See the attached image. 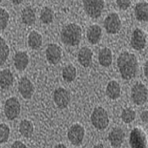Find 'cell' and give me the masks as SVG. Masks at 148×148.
<instances>
[{
  "label": "cell",
  "mask_w": 148,
  "mask_h": 148,
  "mask_svg": "<svg viewBox=\"0 0 148 148\" xmlns=\"http://www.w3.org/2000/svg\"><path fill=\"white\" fill-rule=\"evenodd\" d=\"M148 61H146L145 64L144 66V75L147 78V79H148Z\"/></svg>",
  "instance_id": "836d02e7"
},
{
  "label": "cell",
  "mask_w": 148,
  "mask_h": 148,
  "mask_svg": "<svg viewBox=\"0 0 148 148\" xmlns=\"http://www.w3.org/2000/svg\"><path fill=\"white\" fill-rule=\"evenodd\" d=\"M27 43L29 47L33 50H38L42 46V36L37 31L33 30L28 36Z\"/></svg>",
  "instance_id": "ffe728a7"
},
{
  "label": "cell",
  "mask_w": 148,
  "mask_h": 148,
  "mask_svg": "<svg viewBox=\"0 0 148 148\" xmlns=\"http://www.w3.org/2000/svg\"><path fill=\"white\" fill-rule=\"evenodd\" d=\"M136 19L141 22L148 21V3L146 2L138 3L134 8Z\"/></svg>",
  "instance_id": "ac0fdd59"
},
{
  "label": "cell",
  "mask_w": 148,
  "mask_h": 148,
  "mask_svg": "<svg viewBox=\"0 0 148 148\" xmlns=\"http://www.w3.org/2000/svg\"><path fill=\"white\" fill-rule=\"evenodd\" d=\"M148 94L147 88L141 82H136L131 88V98L137 106H142L147 102Z\"/></svg>",
  "instance_id": "5b68a950"
},
{
  "label": "cell",
  "mask_w": 148,
  "mask_h": 148,
  "mask_svg": "<svg viewBox=\"0 0 148 148\" xmlns=\"http://www.w3.org/2000/svg\"><path fill=\"white\" fill-rule=\"evenodd\" d=\"M21 110V104L16 97H11L6 101L4 111L5 116L8 120L13 121L18 118Z\"/></svg>",
  "instance_id": "8992f818"
},
{
  "label": "cell",
  "mask_w": 148,
  "mask_h": 148,
  "mask_svg": "<svg viewBox=\"0 0 148 148\" xmlns=\"http://www.w3.org/2000/svg\"><path fill=\"white\" fill-rule=\"evenodd\" d=\"M54 12L51 8L45 7L41 11L40 19L43 24L49 25L53 22Z\"/></svg>",
  "instance_id": "484cf974"
},
{
  "label": "cell",
  "mask_w": 148,
  "mask_h": 148,
  "mask_svg": "<svg viewBox=\"0 0 148 148\" xmlns=\"http://www.w3.org/2000/svg\"><path fill=\"white\" fill-rule=\"evenodd\" d=\"M85 12L92 18H98L101 16L104 9L105 2L103 0L83 1Z\"/></svg>",
  "instance_id": "277c9868"
},
{
  "label": "cell",
  "mask_w": 148,
  "mask_h": 148,
  "mask_svg": "<svg viewBox=\"0 0 148 148\" xmlns=\"http://www.w3.org/2000/svg\"><path fill=\"white\" fill-rule=\"evenodd\" d=\"M14 76L12 73L8 69L1 71L0 73V85L3 90H7L12 86L14 82Z\"/></svg>",
  "instance_id": "d6986e66"
},
{
  "label": "cell",
  "mask_w": 148,
  "mask_h": 148,
  "mask_svg": "<svg viewBox=\"0 0 148 148\" xmlns=\"http://www.w3.org/2000/svg\"><path fill=\"white\" fill-rule=\"evenodd\" d=\"M68 139L73 145L79 146L82 144L85 135V130L78 123L73 125L68 132Z\"/></svg>",
  "instance_id": "ba28073f"
},
{
  "label": "cell",
  "mask_w": 148,
  "mask_h": 148,
  "mask_svg": "<svg viewBox=\"0 0 148 148\" xmlns=\"http://www.w3.org/2000/svg\"><path fill=\"white\" fill-rule=\"evenodd\" d=\"M140 118L143 122L148 123V112L145 110L143 111L140 114Z\"/></svg>",
  "instance_id": "d6a6232c"
},
{
  "label": "cell",
  "mask_w": 148,
  "mask_h": 148,
  "mask_svg": "<svg viewBox=\"0 0 148 148\" xmlns=\"http://www.w3.org/2000/svg\"><path fill=\"white\" fill-rule=\"evenodd\" d=\"M10 129L8 125L4 123L0 125V143H5L8 141Z\"/></svg>",
  "instance_id": "f546056e"
},
{
  "label": "cell",
  "mask_w": 148,
  "mask_h": 148,
  "mask_svg": "<svg viewBox=\"0 0 148 148\" xmlns=\"http://www.w3.org/2000/svg\"><path fill=\"white\" fill-rule=\"evenodd\" d=\"M53 100L58 108H66L71 101V95L68 90L60 87L56 89L53 95Z\"/></svg>",
  "instance_id": "9c48e42d"
},
{
  "label": "cell",
  "mask_w": 148,
  "mask_h": 148,
  "mask_svg": "<svg viewBox=\"0 0 148 148\" xmlns=\"http://www.w3.org/2000/svg\"><path fill=\"white\" fill-rule=\"evenodd\" d=\"M129 144L132 148H145L146 147V138L140 130L134 128L130 134Z\"/></svg>",
  "instance_id": "4fadbf2b"
},
{
  "label": "cell",
  "mask_w": 148,
  "mask_h": 148,
  "mask_svg": "<svg viewBox=\"0 0 148 148\" xmlns=\"http://www.w3.org/2000/svg\"><path fill=\"white\" fill-rule=\"evenodd\" d=\"M21 18L22 23L28 26L34 25L36 20L35 12L30 7H27L22 10Z\"/></svg>",
  "instance_id": "603a6c76"
},
{
  "label": "cell",
  "mask_w": 148,
  "mask_h": 148,
  "mask_svg": "<svg viewBox=\"0 0 148 148\" xmlns=\"http://www.w3.org/2000/svg\"><path fill=\"white\" fill-rule=\"evenodd\" d=\"M136 116L135 111L130 108H127L123 111L121 118L125 123H129L135 120Z\"/></svg>",
  "instance_id": "83f0119b"
},
{
  "label": "cell",
  "mask_w": 148,
  "mask_h": 148,
  "mask_svg": "<svg viewBox=\"0 0 148 148\" xmlns=\"http://www.w3.org/2000/svg\"><path fill=\"white\" fill-rule=\"evenodd\" d=\"M77 69L72 64L67 65L63 68L62 70V77L63 79L66 82H73L76 78Z\"/></svg>",
  "instance_id": "d4e9b609"
},
{
  "label": "cell",
  "mask_w": 148,
  "mask_h": 148,
  "mask_svg": "<svg viewBox=\"0 0 148 148\" xmlns=\"http://www.w3.org/2000/svg\"><path fill=\"white\" fill-rule=\"evenodd\" d=\"M0 65L2 67L7 60L10 50L5 40L1 37L0 38Z\"/></svg>",
  "instance_id": "4316f807"
},
{
  "label": "cell",
  "mask_w": 148,
  "mask_h": 148,
  "mask_svg": "<svg viewBox=\"0 0 148 148\" xmlns=\"http://www.w3.org/2000/svg\"><path fill=\"white\" fill-rule=\"evenodd\" d=\"M34 127L33 123L27 119L22 120L19 123V131L24 138H31L34 133Z\"/></svg>",
  "instance_id": "cb8c5ba5"
},
{
  "label": "cell",
  "mask_w": 148,
  "mask_h": 148,
  "mask_svg": "<svg viewBox=\"0 0 148 148\" xmlns=\"http://www.w3.org/2000/svg\"><path fill=\"white\" fill-rule=\"evenodd\" d=\"M117 65L123 79L129 80L136 77L138 64L134 53L126 51L122 52L117 59Z\"/></svg>",
  "instance_id": "6da1fadb"
},
{
  "label": "cell",
  "mask_w": 148,
  "mask_h": 148,
  "mask_svg": "<svg viewBox=\"0 0 148 148\" xmlns=\"http://www.w3.org/2000/svg\"><path fill=\"white\" fill-rule=\"evenodd\" d=\"M147 41L143 31L137 28L132 33L130 39V45L133 49L141 51L145 47Z\"/></svg>",
  "instance_id": "7c38bea8"
},
{
  "label": "cell",
  "mask_w": 148,
  "mask_h": 148,
  "mask_svg": "<svg viewBox=\"0 0 148 148\" xmlns=\"http://www.w3.org/2000/svg\"><path fill=\"white\" fill-rule=\"evenodd\" d=\"M82 38V29L78 24L71 23L66 25L61 32V39L64 45L69 46L78 45Z\"/></svg>",
  "instance_id": "7a4b0ae2"
},
{
  "label": "cell",
  "mask_w": 148,
  "mask_h": 148,
  "mask_svg": "<svg viewBox=\"0 0 148 148\" xmlns=\"http://www.w3.org/2000/svg\"><path fill=\"white\" fill-rule=\"evenodd\" d=\"M104 27L109 34H116L119 33L121 23L118 14L116 13L109 14L104 20Z\"/></svg>",
  "instance_id": "52a82bcc"
},
{
  "label": "cell",
  "mask_w": 148,
  "mask_h": 148,
  "mask_svg": "<svg viewBox=\"0 0 148 148\" xmlns=\"http://www.w3.org/2000/svg\"><path fill=\"white\" fill-rule=\"evenodd\" d=\"M93 55L92 50L87 47H83L80 49L77 55V61L83 67L86 68L91 64Z\"/></svg>",
  "instance_id": "e0dca14e"
},
{
  "label": "cell",
  "mask_w": 148,
  "mask_h": 148,
  "mask_svg": "<svg viewBox=\"0 0 148 148\" xmlns=\"http://www.w3.org/2000/svg\"><path fill=\"white\" fill-rule=\"evenodd\" d=\"M102 34V29L99 25H91L88 28L86 32L88 41L92 45H95L100 42Z\"/></svg>",
  "instance_id": "5bb4252c"
},
{
  "label": "cell",
  "mask_w": 148,
  "mask_h": 148,
  "mask_svg": "<svg viewBox=\"0 0 148 148\" xmlns=\"http://www.w3.org/2000/svg\"><path fill=\"white\" fill-rule=\"evenodd\" d=\"M13 59L14 67L18 71H24L29 64V57L26 51L16 52Z\"/></svg>",
  "instance_id": "2e32d148"
},
{
  "label": "cell",
  "mask_w": 148,
  "mask_h": 148,
  "mask_svg": "<svg viewBox=\"0 0 148 148\" xmlns=\"http://www.w3.org/2000/svg\"><path fill=\"white\" fill-rule=\"evenodd\" d=\"M54 148H67V147H66V146L64 145V144H58V145H56L55 147H54Z\"/></svg>",
  "instance_id": "e575fe53"
},
{
  "label": "cell",
  "mask_w": 148,
  "mask_h": 148,
  "mask_svg": "<svg viewBox=\"0 0 148 148\" xmlns=\"http://www.w3.org/2000/svg\"><path fill=\"white\" fill-rule=\"evenodd\" d=\"M116 3L120 9L125 11L130 6L131 2L129 0H117Z\"/></svg>",
  "instance_id": "4dcf8cb0"
},
{
  "label": "cell",
  "mask_w": 148,
  "mask_h": 148,
  "mask_svg": "<svg viewBox=\"0 0 148 148\" xmlns=\"http://www.w3.org/2000/svg\"><path fill=\"white\" fill-rule=\"evenodd\" d=\"M12 2L14 5H18L23 1H12Z\"/></svg>",
  "instance_id": "d590c367"
},
{
  "label": "cell",
  "mask_w": 148,
  "mask_h": 148,
  "mask_svg": "<svg viewBox=\"0 0 148 148\" xmlns=\"http://www.w3.org/2000/svg\"><path fill=\"white\" fill-rule=\"evenodd\" d=\"M90 120L94 127L100 131L106 129L110 123L107 111L101 107H96L94 109Z\"/></svg>",
  "instance_id": "3957f363"
},
{
  "label": "cell",
  "mask_w": 148,
  "mask_h": 148,
  "mask_svg": "<svg viewBox=\"0 0 148 148\" xmlns=\"http://www.w3.org/2000/svg\"><path fill=\"white\" fill-rule=\"evenodd\" d=\"M45 54L47 60L49 64L56 65L62 58V48L57 44H49L46 49Z\"/></svg>",
  "instance_id": "30bf717a"
},
{
  "label": "cell",
  "mask_w": 148,
  "mask_h": 148,
  "mask_svg": "<svg viewBox=\"0 0 148 148\" xmlns=\"http://www.w3.org/2000/svg\"><path fill=\"white\" fill-rule=\"evenodd\" d=\"M98 58L100 65L106 68L109 67L112 62V51L109 48H103L99 51Z\"/></svg>",
  "instance_id": "44dd1931"
},
{
  "label": "cell",
  "mask_w": 148,
  "mask_h": 148,
  "mask_svg": "<svg viewBox=\"0 0 148 148\" xmlns=\"http://www.w3.org/2000/svg\"><path fill=\"white\" fill-rule=\"evenodd\" d=\"M18 89L21 96L26 100L31 99L35 92L34 84L27 77L20 78L18 81Z\"/></svg>",
  "instance_id": "8fae6325"
},
{
  "label": "cell",
  "mask_w": 148,
  "mask_h": 148,
  "mask_svg": "<svg viewBox=\"0 0 148 148\" xmlns=\"http://www.w3.org/2000/svg\"><path fill=\"white\" fill-rule=\"evenodd\" d=\"M125 134L123 130L119 127L114 128L108 135V140L111 146L114 148H119L123 143Z\"/></svg>",
  "instance_id": "9a60e30c"
},
{
  "label": "cell",
  "mask_w": 148,
  "mask_h": 148,
  "mask_svg": "<svg viewBox=\"0 0 148 148\" xmlns=\"http://www.w3.org/2000/svg\"><path fill=\"white\" fill-rule=\"evenodd\" d=\"M106 95L113 100H116L121 96V86L119 84L114 80L108 83L106 88Z\"/></svg>",
  "instance_id": "7402d4cb"
},
{
  "label": "cell",
  "mask_w": 148,
  "mask_h": 148,
  "mask_svg": "<svg viewBox=\"0 0 148 148\" xmlns=\"http://www.w3.org/2000/svg\"><path fill=\"white\" fill-rule=\"evenodd\" d=\"M10 18V14L5 9L0 8V29L3 31L7 27Z\"/></svg>",
  "instance_id": "f1b7e54d"
},
{
  "label": "cell",
  "mask_w": 148,
  "mask_h": 148,
  "mask_svg": "<svg viewBox=\"0 0 148 148\" xmlns=\"http://www.w3.org/2000/svg\"><path fill=\"white\" fill-rule=\"evenodd\" d=\"M11 148H26L27 146L25 145L22 142L19 141H16L12 144L11 146Z\"/></svg>",
  "instance_id": "1f68e13d"
}]
</instances>
